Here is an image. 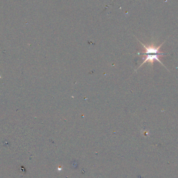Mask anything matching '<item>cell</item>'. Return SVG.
I'll return each instance as SVG.
<instances>
[{
	"instance_id": "6da1fadb",
	"label": "cell",
	"mask_w": 178,
	"mask_h": 178,
	"mask_svg": "<svg viewBox=\"0 0 178 178\" xmlns=\"http://www.w3.org/2000/svg\"><path fill=\"white\" fill-rule=\"evenodd\" d=\"M140 42L141 43V44L143 46L144 51L143 53L141 54L144 57V61L142 63V64L138 67V68L146 63H150L151 65V66H153L154 62L155 61H157L158 62H159L163 67L166 68L164 66V65L163 64V63L160 61V59H159L160 57L167 55V54L163 53L162 52L159 51L160 48L162 47L163 43H165V41L163 42V43H162L160 45H159L158 46H156L154 44L147 45L143 44L140 41Z\"/></svg>"
}]
</instances>
